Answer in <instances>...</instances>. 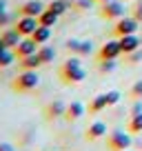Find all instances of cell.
I'll return each mask as SVG.
<instances>
[{"instance_id": "6da1fadb", "label": "cell", "mask_w": 142, "mask_h": 151, "mask_svg": "<svg viewBox=\"0 0 142 151\" xmlns=\"http://www.w3.org/2000/svg\"><path fill=\"white\" fill-rule=\"evenodd\" d=\"M58 76H60L62 85H80L82 80L87 78V71L85 67H82L80 58H69V60H65L60 65V69H58Z\"/></svg>"}, {"instance_id": "7a4b0ae2", "label": "cell", "mask_w": 142, "mask_h": 151, "mask_svg": "<svg viewBox=\"0 0 142 151\" xmlns=\"http://www.w3.org/2000/svg\"><path fill=\"white\" fill-rule=\"evenodd\" d=\"M38 85H40V78H38L36 71H20L14 80H11V89H14L16 93H29V91H33Z\"/></svg>"}, {"instance_id": "3957f363", "label": "cell", "mask_w": 142, "mask_h": 151, "mask_svg": "<svg viewBox=\"0 0 142 151\" xmlns=\"http://www.w3.org/2000/svg\"><path fill=\"white\" fill-rule=\"evenodd\" d=\"M107 147H109V151H127L129 147H131V136H129V131H120V129H115V131L109 133V138H107Z\"/></svg>"}, {"instance_id": "277c9868", "label": "cell", "mask_w": 142, "mask_h": 151, "mask_svg": "<svg viewBox=\"0 0 142 151\" xmlns=\"http://www.w3.org/2000/svg\"><path fill=\"white\" fill-rule=\"evenodd\" d=\"M138 20L133 16H122V18L115 20V27H113V36L115 38H122V36H131V33L138 31Z\"/></svg>"}, {"instance_id": "5b68a950", "label": "cell", "mask_w": 142, "mask_h": 151, "mask_svg": "<svg viewBox=\"0 0 142 151\" xmlns=\"http://www.w3.org/2000/svg\"><path fill=\"white\" fill-rule=\"evenodd\" d=\"M124 16V0H109L100 9V18L104 20H118Z\"/></svg>"}, {"instance_id": "8992f818", "label": "cell", "mask_w": 142, "mask_h": 151, "mask_svg": "<svg viewBox=\"0 0 142 151\" xmlns=\"http://www.w3.org/2000/svg\"><path fill=\"white\" fill-rule=\"evenodd\" d=\"M118 56H122V49H120L118 40H107L98 49V60H118Z\"/></svg>"}, {"instance_id": "52a82bcc", "label": "cell", "mask_w": 142, "mask_h": 151, "mask_svg": "<svg viewBox=\"0 0 142 151\" xmlns=\"http://www.w3.org/2000/svg\"><path fill=\"white\" fill-rule=\"evenodd\" d=\"M65 111H67V104L62 102V100H51V102H47L44 104V111H42V116H44V120H58V118H65Z\"/></svg>"}, {"instance_id": "ba28073f", "label": "cell", "mask_w": 142, "mask_h": 151, "mask_svg": "<svg viewBox=\"0 0 142 151\" xmlns=\"http://www.w3.org/2000/svg\"><path fill=\"white\" fill-rule=\"evenodd\" d=\"M38 18H33V16H20L18 20H16V29H18V33L22 38H29L36 29H38Z\"/></svg>"}, {"instance_id": "9c48e42d", "label": "cell", "mask_w": 142, "mask_h": 151, "mask_svg": "<svg viewBox=\"0 0 142 151\" xmlns=\"http://www.w3.org/2000/svg\"><path fill=\"white\" fill-rule=\"evenodd\" d=\"M91 49H93V42H91V40H78V38L67 40V51H73L76 56H89Z\"/></svg>"}, {"instance_id": "30bf717a", "label": "cell", "mask_w": 142, "mask_h": 151, "mask_svg": "<svg viewBox=\"0 0 142 151\" xmlns=\"http://www.w3.org/2000/svg\"><path fill=\"white\" fill-rule=\"evenodd\" d=\"M14 51H16V58H24V56H31V53L38 51V45L33 42V38H22L14 47Z\"/></svg>"}, {"instance_id": "8fae6325", "label": "cell", "mask_w": 142, "mask_h": 151, "mask_svg": "<svg viewBox=\"0 0 142 151\" xmlns=\"http://www.w3.org/2000/svg\"><path fill=\"white\" fill-rule=\"evenodd\" d=\"M0 40L5 42V47L14 49L16 45L22 40V36L18 33V29H16V27H11V29H9V27H5V29H0Z\"/></svg>"}, {"instance_id": "7c38bea8", "label": "cell", "mask_w": 142, "mask_h": 151, "mask_svg": "<svg viewBox=\"0 0 142 151\" xmlns=\"http://www.w3.org/2000/svg\"><path fill=\"white\" fill-rule=\"evenodd\" d=\"M104 133H107V124H104L102 120H95V122H91L89 127H87L85 138H87L89 142H95V140H100Z\"/></svg>"}, {"instance_id": "4fadbf2b", "label": "cell", "mask_w": 142, "mask_h": 151, "mask_svg": "<svg viewBox=\"0 0 142 151\" xmlns=\"http://www.w3.org/2000/svg\"><path fill=\"white\" fill-rule=\"evenodd\" d=\"M87 107L82 102H78V100H73V102L67 104V111H65V120H69V122H73V120H80L82 116H85Z\"/></svg>"}, {"instance_id": "5bb4252c", "label": "cell", "mask_w": 142, "mask_h": 151, "mask_svg": "<svg viewBox=\"0 0 142 151\" xmlns=\"http://www.w3.org/2000/svg\"><path fill=\"white\" fill-rule=\"evenodd\" d=\"M118 42H120V49H122L124 56H127V53H133V51H138V49H140V38H138L136 33L118 38Z\"/></svg>"}, {"instance_id": "9a60e30c", "label": "cell", "mask_w": 142, "mask_h": 151, "mask_svg": "<svg viewBox=\"0 0 142 151\" xmlns=\"http://www.w3.org/2000/svg\"><path fill=\"white\" fill-rule=\"evenodd\" d=\"M18 67H20V71H36L38 67H42V60H40L38 51H36V53H31V56L18 58Z\"/></svg>"}, {"instance_id": "2e32d148", "label": "cell", "mask_w": 142, "mask_h": 151, "mask_svg": "<svg viewBox=\"0 0 142 151\" xmlns=\"http://www.w3.org/2000/svg\"><path fill=\"white\" fill-rule=\"evenodd\" d=\"M42 11H44L42 2H38V0H29V2H24V5L18 9V14L20 16H33V18H38Z\"/></svg>"}, {"instance_id": "e0dca14e", "label": "cell", "mask_w": 142, "mask_h": 151, "mask_svg": "<svg viewBox=\"0 0 142 151\" xmlns=\"http://www.w3.org/2000/svg\"><path fill=\"white\" fill-rule=\"evenodd\" d=\"M29 38H33V42H36V45L40 47V45H44V42L49 40V38H51V27H44V24H38V29H36V31H33Z\"/></svg>"}, {"instance_id": "ac0fdd59", "label": "cell", "mask_w": 142, "mask_h": 151, "mask_svg": "<svg viewBox=\"0 0 142 151\" xmlns=\"http://www.w3.org/2000/svg\"><path fill=\"white\" fill-rule=\"evenodd\" d=\"M107 107H109V104H107V93H98V96L89 102V113H91V116H95V113L104 111Z\"/></svg>"}, {"instance_id": "d6986e66", "label": "cell", "mask_w": 142, "mask_h": 151, "mask_svg": "<svg viewBox=\"0 0 142 151\" xmlns=\"http://www.w3.org/2000/svg\"><path fill=\"white\" fill-rule=\"evenodd\" d=\"M16 60V51L9 47H0V69H7L9 65H14Z\"/></svg>"}, {"instance_id": "ffe728a7", "label": "cell", "mask_w": 142, "mask_h": 151, "mask_svg": "<svg viewBox=\"0 0 142 151\" xmlns=\"http://www.w3.org/2000/svg\"><path fill=\"white\" fill-rule=\"evenodd\" d=\"M58 18H60L58 14H53L51 9H47V7H44V11L38 16V22H40V24H44V27H56Z\"/></svg>"}, {"instance_id": "44dd1931", "label": "cell", "mask_w": 142, "mask_h": 151, "mask_svg": "<svg viewBox=\"0 0 142 151\" xmlns=\"http://www.w3.org/2000/svg\"><path fill=\"white\" fill-rule=\"evenodd\" d=\"M38 56H40V60H42V65H49V62H53V58H56V49L49 47V45H40Z\"/></svg>"}, {"instance_id": "7402d4cb", "label": "cell", "mask_w": 142, "mask_h": 151, "mask_svg": "<svg viewBox=\"0 0 142 151\" xmlns=\"http://www.w3.org/2000/svg\"><path fill=\"white\" fill-rule=\"evenodd\" d=\"M127 131L129 133H142V111L140 113H133L127 122Z\"/></svg>"}, {"instance_id": "603a6c76", "label": "cell", "mask_w": 142, "mask_h": 151, "mask_svg": "<svg viewBox=\"0 0 142 151\" xmlns=\"http://www.w3.org/2000/svg\"><path fill=\"white\" fill-rule=\"evenodd\" d=\"M47 9H51L53 14L62 16V14H65L67 9H69V2H67V0H51V2L47 5Z\"/></svg>"}, {"instance_id": "cb8c5ba5", "label": "cell", "mask_w": 142, "mask_h": 151, "mask_svg": "<svg viewBox=\"0 0 142 151\" xmlns=\"http://www.w3.org/2000/svg\"><path fill=\"white\" fill-rule=\"evenodd\" d=\"M91 2L93 0H71L69 2V9H76V11H85L91 7Z\"/></svg>"}, {"instance_id": "d4e9b609", "label": "cell", "mask_w": 142, "mask_h": 151, "mask_svg": "<svg viewBox=\"0 0 142 151\" xmlns=\"http://www.w3.org/2000/svg\"><path fill=\"white\" fill-rule=\"evenodd\" d=\"M115 69V60H100L98 62V71L100 73H111Z\"/></svg>"}, {"instance_id": "484cf974", "label": "cell", "mask_w": 142, "mask_h": 151, "mask_svg": "<svg viewBox=\"0 0 142 151\" xmlns=\"http://www.w3.org/2000/svg\"><path fill=\"white\" fill-rule=\"evenodd\" d=\"M120 98H122V96H120V91H107V104H109V107H113V104H118L120 102Z\"/></svg>"}, {"instance_id": "4316f807", "label": "cell", "mask_w": 142, "mask_h": 151, "mask_svg": "<svg viewBox=\"0 0 142 151\" xmlns=\"http://www.w3.org/2000/svg\"><path fill=\"white\" fill-rule=\"evenodd\" d=\"M129 93H131L133 100H142V80H138L136 85L131 87V91H129Z\"/></svg>"}, {"instance_id": "83f0119b", "label": "cell", "mask_w": 142, "mask_h": 151, "mask_svg": "<svg viewBox=\"0 0 142 151\" xmlns=\"http://www.w3.org/2000/svg\"><path fill=\"white\" fill-rule=\"evenodd\" d=\"M124 58H127V65H138V62L142 60V51L138 49V51H133V53H127Z\"/></svg>"}, {"instance_id": "f1b7e54d", "label": "cell", "mask_w": 142, "mask_h": 151, "mask_svg": "<svg viewBox=\"0 0 142 151\" xmlns=\"http://www.w3.org/2000/svg\"><path fill=\"white\" fill-rule=\"evenodd\" d=\"M9 22H11V16L7 14V11H2V14H0V29L9 27Z\"/></svg>"}, {"instance_id": "f546056e", "label": "cell", "mask_w": 142, "mask_h": 151, "mask_svg": "<svg viewBox=\"0 0 142 151\" xmlns=\"http://www.w3.org/2000/svg\"><path fill=\"white\" fill-rule=\"evenodd\" d=\"M133 18H136L138 20V22H142V2H140V5H136V7H133Z\"/></svg>"}, {"instance_id": "4dcf8cb0", "label": "cell", "mask_w": 142, "mask_h": 151, "mask_svg": "<svg viewBox=\"0 0 142 151\" xmlns=\"http://www.w3.org/2000/svg\"><path fill=\"white\" fill-rule=\"evenodd\" d=\"M0 151H16L14 145H9V142H0Z\"/></svg>"}, {"instance_id": "1f68e13d", "label": "cell", "mask_w": 142, "mask_h": 151, "mask_svg": "<svg viewBox=\"0 0 142 151\" xmlns=\"http://www.w3.org/2000/svg\"><path fill=\"white\" fill-rule=\"evenodd\" d=\"M142 111V102L140 100H136V102H133V109H131V113H140Z\"/></svg>"}, {"instance_id": "d6a6232c", "label": "cell", "mask_w": 142, "mask_h": 151, "mask_svg": "<svg viewBox=\"0 0 142 151\" xmlns=\"http://www.w3.org/2000/svg\"><path fill=\"white\" fill-rule=\"evenodd\" d=\"M2 11H7V2L5 0H0V14H2Z\"/></svg>"}, {"instance_id": "836d02e7", "label": "cell", "mask_w": 142, "mask_h": 151, "mask_svg": "<svg viewBox=\"0 0 142 151\" xmlns=\"http://www.w3.org/2000/svg\"><path fill=\"white\" fill-rule=\"evenodd\" d=\"M93 2H100V5H104V2H109V0H93Z\"/></svg>"}, {"instance_id": "e575fe53", "label": "cell", "mask_w": 142, "mask_h": 151, "mask_svg": "<svg viewBox=\"0 0 142 151\" xmlns=\"http://www.w3.org/2000/svg\"><path fill=\"white\" fill-rule=\"evenodd\" d=\"M127 151H129V149H127Z\"/></svg>"}]
</instances>
